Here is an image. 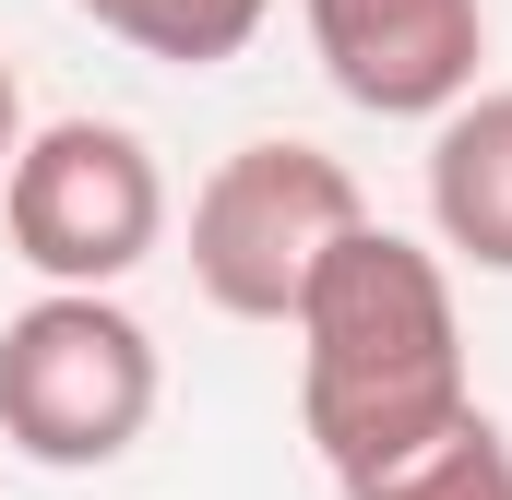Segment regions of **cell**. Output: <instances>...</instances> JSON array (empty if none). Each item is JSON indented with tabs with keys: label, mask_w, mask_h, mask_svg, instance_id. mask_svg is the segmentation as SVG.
<instances>
[{
	"label": "cell",
	"mask_w": 512,
	"mask_h": 500,
	"mask_svg": "<svg viewBox=\"0 0 512 500\" xmlns=\"http://www.w3.org/2000/svg\"><path fill=\"white\" fill-rule=\"evenodd\" d=\"M358 500H512V441L489 417H465V429H441L417 465H393L382 489H358Z\"/></svg>",
	"instance_id": "obj_8"
},
{
	"label": "cell",
	"mask_w": 512,
	"mask_h": 500,
	"mask_svg": "<svg viewBox=\"0 0 512 500\" xmlns=\"http://www.w3.org/2000/svg\"><path fill=\"white\" fill-rule=\"evenodd\" d=\"M12 155H24V84H12V60H0V179H12Z\"/></svg>",
	"instance_id": "obj_9"
},
{
	"label": "cell",
	"mask_w": 512,
	"mask_h": 500,
	"mask_svg": "<svg viewBox=\"0 0 512 500\" xmlns=\"http://www.w3.org/2000/svg\"><path fill=\"white\" fill-rule=\"evenodd\" d=\"M310 60L370 120H453L489 60V0H298Z\"/></svg>",
	"instance_id": "obj_5"
},
{
	"label": "cell",
	"mask_w": 512,
	"mask_h": 500,
	"mask_svg": "<svg viewBox=\"0 0 512 500\" xmlns=\"http://www.w3.org/2000/svg\"><path fill=\"white\" fill-rule=\"evenodd\" d=\"M96 36H120L143 60H179V72H215V60H239L262 24H274V0H72Z\"/></svg>",
	"instance_id": "obj_7"
},
{
	"label": "cell",
	"mask_w": 512,
	"mask_h": 500,
	"mask_svg": "<svg viewBox=\"0 0 512 500\" xmlns=\"http://www.w3.org/2000/svg\"><path fill=\"white\" fill-rule=\"evenodd\" d=\"M298 429L334 465V489H382L441 429L477 417L465 393V322H453V262L393 227H358L298 298Z\"/></svg>",
	"instance_id": "obj_1"
},
{
	"label": "cell",
	"mask_w": 512,
	"mask_h": 500,
	"mask_svg": "<svg viewBox=\"0 0 512 500\" xmlns=\"http://www.w3.org/2000/svg\"><path fill=\"white\" fill-rule=\"evenodd\" d=\"M155 405H167V358H155V334L131 322L120 298L36 286L0 322V441L24 465L96 477V465H120L131 441L155 429Z\"/></svg>",
	"instance_id": "obj_2"
},
{
	"label": "cell",
	"mask_w": 512,
	"mask_h": 500,
	"mask_svg": "<svg viewBox=\"0 0 512 500\" xmlns=\"http://www.w3.org/2000/svg\"><path fill=\"white\" fill-rule=\"evenodd\" d=\"M429 227H441L453 262L512 274V84L429 120Z\"/></svg>",
	"instance_id": "obj_6"
},
{
	"label": "cell",
	"mask_w": 512,
	"mask_h": 500,
	"mask_svg": "<svg viewBox=\"0 0 512 500\" xmlns=\"http://www.w3.org/2000/svg\"><path fill=\"white\" fill-rule=\"evenodd\" d=\"M370 227L346 155L322 143H239L203 191H191V286L227 310V322H298L310 274Z\"/></svg>",
	"instance_id": "obj_3"
},
{
	"label": "cell",
	"mask_w": 512,
	"mask_h": 500,
	"mask_svg": "<svg viewBox=\"0 0 512 500\" xmlns=\"http://www.w3.org/2000/svg\"><path fill=\"white\" fill-rule=\"evenodd\" d=\"M0 239L36 286L72 298H120V274L155 262L167 239V167L131 120H48L24 131L12 179H0Z\"/></svg>",
	"instance_id": "obj_4"
}]
</instances>
